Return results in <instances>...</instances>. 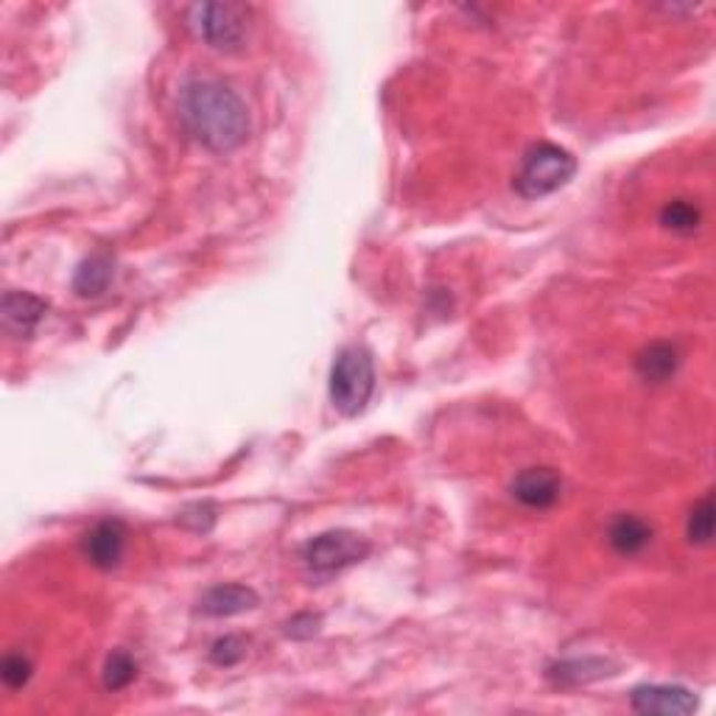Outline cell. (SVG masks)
Returning <instances> with one entry per match:
<instances>
[{"mask_svg":"<svg viewBox=\"0 0 716 716\" xmlns=\"http://www.w3.org/2000/svg\"><path fill=\"white\" fill-rule=\"evenodd\" d=\"M574 174L577 160L571 152L554 143H538L523 155L521 172L516 174V190L527 199H540L569 185Z\"/></svg>","mask_w":716,"mask_h":716,"instance_id":"3","label":"cell"},{"mask_svg":"<svg viewBox=\"0 0 716 716\" xmlns=\"http://www.w3.org/2000/svg\"><path fill=\"white\" fill-rule=\"evenodd\" d=\"M367 554L370 543L362 535L350 532V529H333V532H322L305 543L302 562L314 577H333L355 562H362Z\"/></svg>","mask_w":716,"mask_h":716,"instance_id":"5","label":"cell"},{"mask_svg":"<svg viewBox=\"0 0 716 716\" xmlns=\"http://www.w3.org/2000/svg\"><path fill=\"white\" fill-rule=\"evenodd\" d=\"M82 551L95 569L110 571L121 562L126 551V527L121 521H101L84 535Z\"/></svg>","mask_w":716,"mask_h":716,"instance_id":"8","label":"cell"},{"mask_svg":"<svg viewBox=\"0 0 716 716\" xmlns=\"http://www.w3.org/2000/svg\"><path fill=\"white\" fill-rule=\"evenodd\" d=\"M714 501H710V496L699 498L697 504L692 507V516H688V540L697 546H708L710 538H714Z\"/></svg>","mask_w":716,"mask_h":716,"instance_id":"17","label":"cell"},{"mask_svg":"<svg viewBox=\"0 0 716 716\" xmlns=\"http://www.w3.org/2000/svg\"><path fill=\"white\" fill-rule=\"evenodd\" d=\"M681 367V353L670 342H652L635 359V370L646 384H666Z\"/></svg>","mask_w":716,"mask_h":716,"instance_id":"11","label":"cell"},{"mask_svg":"<svg viewBox=\"0 0 716 716\" xmlns=\"http://www.w3.org/2000/svg\"><path fill=\"white\" fill-rule=\"evenodd\" d=\"M252 608H258V593L247 585H216L199 602L201 613L214 619H230Z\"/></svg>","mask_w":716,"mask_h":716,"instance_id":"10","label":"cell"},{"mask_svg":"<svg viewBox=\"0 0 716 716\" xmlns=\"http://www.w3.org/2000/svg\"><path fill=\"white\" fill-rule=\"evenodd\" d=\"M135 677L137 663L129 652L115 650L113 655L107 657V663H104V688H110V692H121V688L129 686Z\"/></svg>","mask_w":716,"mask_h":716,"instance_id":"16","label":"cell"},{"mask_svg":"<svg viewBox=\"0 0 716 716\" xmlns=\"http://www.w3.org/2000/svg\"><path fill=\"white\" fill-rule=\"evenodd\" d=\"M243 655H247V644H243V639H238V635H225V639L216 641L214 650H210V657H214V663H219V666H232V663L241 661Z\"/></svg>","mask_w":716,"mask_h":716,"instance_id":"19","label":"cell"},{"mask_svg":"<svg viewBox=\"0 0 716 716\" xmlns=\"http://www.w3.org/2000/svg\"><path fill=\"white\" fill-rule=\"evenodd\" d=\"M179 118L196 143L227 155L249 137V110L236 90L216 79H194L179 93Z\"/></svg>","mask_w":716,"mask_h":716,"instance_id":"1","label":"cell"},{"mask_svg":"<svg viewBox=\"0 0 716 716\" xmlns=\"http://www.w3.org/2000/svg\"><path fill=\"white\" fill-rule=\"evenodd\" d=\"M608 540L613 546V551H619L622 557L641 554L650 546L652 527L639 516H619L616 521L610 523Z\"/></svg>","mask_w":716,"mask_h":716,"instance_id":"12","label":"cell"},{"mask_svg":"<svg viewBox=\"0 0 716 716\" xmlns=\"http://www.w3.org/2000/svg\"><path fill=\"white\" fill-rule=\"evenodd\" d=\"M639 714H663V716H688L697 710L699 699L683 686H639L630 697Z\"/></svg>","mask_w":716,"mask_h":716,"instance_id":"7","label":"cell"},{"mask_svg":"<svg viewBox=\"0 0 716 716\" xmlns=\"http://www.w3.org/2000/svg\"><path fill=\"white\" fill-rule=\"evenodd\" d=\"M188 25L214 51H238L247 40L249 12L241 3H196L188 12Z\"/></svg>","mask_w":716,"mask_h":716,"instance_id":"4","label":"cell"},{"mask_svg":"<svg viewBox=\"0 0 716 716\" xmlns=\"http://www.w3.org/2000/svg\"><path fill=\"white\" fill-rule=\"evenodd\" d=\"M661 225L672 232H681V236H692L699 227V210L692 201L675 199L661 210Z\"/></svg>","mask_w":716,"mask_h":716,"instance_id":"15","label":"cell"},{"mask_svg":"<svg viewBox=\"0 0 716 716\" xmlns=\"http://www.w3.org/2000/svg\"><path fill=\"white\" fill-rule=\"evenodd\" d=\"M48 314V302L29 291H7L0 300V320L3 331L14 339H29Z\"/></svg>","mask_w":716,"mask_h":716,"instance_id":"6","label":"cell"},{"mask_svg":"<svg viewBox=\"0 0 716 716\" xmlns=\"http://www.w3.org/2000/svg\"><path fill=\"white\" fill-rule=\"evenodd\" d=\"M115 278V263L107 252L90 255L87 261L79 267L76 278H73V291L79 297H98L110 289Z\"/></svg>","mask_w":716,"mask_h":716,"instance_id":"14","label":"cell"},{"mask_svg":"<svg viewBox=\"0 0 716 716\" xmlns=\"http://www.w3.org/2000/svg\"><path fill=\"white\" fill-rule=\"evenodd\" d=\"M562 479L551 468H527L512 481V496L529 509H549L560 501Z\"/></svg>","mask_w":716,"mask_h":716,"instance_id":"9","label":"cell"},{"mask_svg":"<svg viewBox=\"0 0 716 716\" xmlns=\"http://www.w3.org/2000/svg\"><path fill=\"white\" fill-rule=\"evenodd\" d=\"M616 666L602 657H585V661H560L549 666V681L557 686H580V683L599 681V677L616 675Z\"/></svg>","mask_w":716,"mask_h":716,"instance_id":"13","label":"cell"},{"mask_svg":"<svg viewBox=\"0 0 716 716\" xmlns=\"http://www.w3.org/2000/svg\"><path fill=\"white\" fill-rule=\"evenodd\" d=\"M31 661L23 655H7L3 657V666H0V677H3V683H7V688H12V692H18V688H23L25 683L31 681Z\"/></svg>","mask_w":716,"mask_h":716,"instance_id":"18","label":"cell"},{"mask_svg":"<svg viewBox=\"0 0 716 716\" xmlns=\"http://www.w3.org/2000/svg\"><path fill=\"white\" fill-rule=\"evenodd\" d=\"M375 392V362L370 350L344 347L339 350L331 370V403L339 415L355 417L367 408Z\"/></svg>","mask_w":716,"mask_h":716,"instance_id":"2","label":"cell"}]
</instances>
